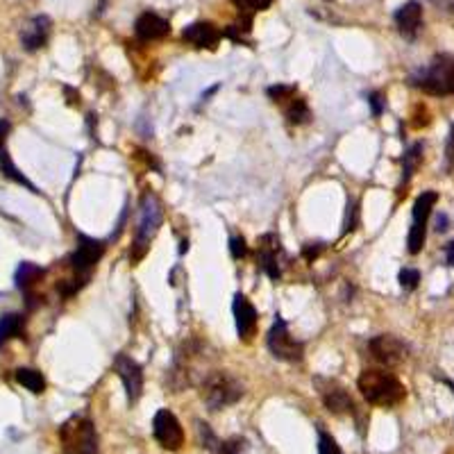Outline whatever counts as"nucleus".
<instances>
[{
	"instance_id": "nucleus-7",
	"label": "nucleus",
	"mask_w": 454,
	"mask_h": 454,
	"mask_svg": "<svg viewBox=\"0 0 454 454\" xmlns=\"http://www.w3.org/2000/svg\"><path fill=\"white\" fill-rule=\"evenodd\" d=\"M152 434H155V441L168 452H177L182 445H184V429H182L175 414H171L168 409H159L155 414Z\"/></svg>"
},
{
	"instance_id": "nucleus-9",
	"label": "nucleus",
	"mask_w": 454,
	"mask_h": 454,
	"mask_svg": "<svg viewBox=\"0 0 454 454\" xmlns=\"http://www.w3.org/2000/svg\"><path fill=\"white\" fill-rule=\"evenodd\" d=\"M103 254H105V241L87 236V234H78V247L71 257V266L78 272H85L87 275V272L101 261Z\"/></svg>"
},
{
	"instance_id": "nucleus-22",
	"label": "nucleus",
	"mask_w": 454,
	"mask_h": 454,
	"mask_svg": "<svg viewBox=\"0 0 454 454\" xmlns=\"http://www.w3.org/2000/svg\"><path fill=\"white\" fill-rule=\"evenodd\" d=\"M277 252H279V241H275V245H261V252H259V261H261V268L268 272V277L277 279L282 275L279 270V263H277Z\"/></svg>"
},
{
	"instance_id": "nucleus-35",
	"label": "nucleus",
	"mask_w": 454,
	"mask_h": 454,
	"mask_svg": "<svg viewBox=\"0 0 454 454\" xmlns=\"http://www.w3.org/2000/svg\"><path fill=\"white\" fill-rule=\"evenodd\" d=\"M10 130H12L10 121L0 119V150H3V146H5V141H7V137H10Z\"/></svg>"
},
{
	"instance_id": "nucleus-24",
	"label": "nucleus",
	"mask_w": 454,
	"mask_h": 454,
	"mask_svg": "<svg viewBox=\"0 0 454 454\" xmlns=\"http://www.w3.org/2000/svg\"><path fill=\"white\" fill-rule=\"evenodd\" d=\"M420 161H423V143H414L407 152H404V159H402V180L404 182H409V177L414 175L416 168L420 166Z\"/></svg>"
},
{
	"instance_id": "nucleus-30",
	"label": "nucleus",
	"mask_w": 454,
	"mask_h": 454,
	"mask_svg": "<svg viewBox=\"0 0 454 454\" xmlns=\"http://www.w3.org/2000/svg\"><path fill=\"white\" fill-rule=\"evenodd\" d=\"M268 96H270L275 103H284V101H288V98L295 96V87H286V85L270 87V89H268Z\"/></svg>"
},
{
	"instance_id": "nucleus-11",
	"label": "nucleus",
	"mask_w": 454,
	"mask_h": 454,
	"mask_svg": "<svg viewBox=\"0 0 454 454\" xmlns=\"http://www.w3.org/2000/svg\"><path fill=\"white\" fill-rule=\"evenodd\" d=\"M220 37H222V32L209 21H198L182 30V39H184L186 44H191L193 48H200V51L202 48L213 51V48L220 44Z\"/></svg>"
},
{
	"instance_id": "nucleus-12",
	"label": "nucleus",
	"mask_w": 454,
	"mask_h": 454,
	"mask_svg": "<svg viewBox=\"0 0 454 454\" xmlns=\"http://www.w3.org/2000/svg\"><path fill=\"white\" fill-rule=\"evenodd\" d=\"M51 28L53 21L48 16H35L26 23V28L21 30V44L28 53H35L39 48H44L48 44V37H51Z\"/></svg>"
},
{
	"instance_id": "nucleus-19",
	"label": "nucleus",
	"mask_w": 454,
	"mask_h": 454,
	"mask_svg": "<svg viewBox=\"0 0 454 454\" xmlns=\"http://www.w3.org/2000/svg\"><path fill=\"white\" fill-rule=\"evenodd\" d=\"M16 382H19L21 386H26V389L35 395L46 391V379L35 368H19L16 370Z\"/></svg>"
},
{
	"instance_id": "nucleus-36",
	"label": "nucleus",
	"mask_w": 454,
	"mask_h": 454,
	"mask_svg": "<svg viewBox=\"0 0 454 454\" xmlns=\"http://www.w3.org/2000/svg\"><path fill=\"white\" fill-rule=\"evenodd\" d=\"M445 259H448V263L454 268V241H450L448 245H445Z\"/></svg>"
},
{
	"instance_id": "nucleus-10",
	"label": "nucleus",
	"mask_w": 454,
	"mask_h": 454,
	"mask_svg": "<svg viewBox=\"0 0 454 454\" xmlns=\"http://www.w3.org/2000/svg\"><path fill=\"white\" fill-rule=\"evenodd\" d=\"M370 354H373V359L384 363V366H398V363L407 357V348H404V343L400 338H395L391 334H382V336H375L373 341H370Z\"/></svg>"
},
{
	"instance_id": "nucleus-5",
	"label": "nucleus",
	"mask_w": 454,
	"mask_h": 454,
	"mask_svg": "<svg viewBox=\"0 0 454 454\" xmlns=\"http://www.w3.org/2000/svg\"><path fill=\"white\" fill-rule=\"evenodd\" d=\"M60 441L64 454H98L96 427L89 418L73 416L60 427Z\"/></svg>"
},
{
	"instance_id": "nucleus-37",
	"label": "nucleus",
	"mask_w": 454,
	"mask_h": 454,
	"mask_svg": "<svg viewBox=\"0 0 454 454\" xmlns=\"http://www.w3.org/2000/svg\"><path fill=\"white\" fill-rule=\"evenodd\" d=\"M445 229H448V216L441 213V216L436 218V232H445Z\"/></svg>"
},
{
	"instance_id": "nucleus-29",
	"label": "nucleus",
	"mask_w": 454,
	"mask_h": 454,
	"mask_svg": "<svg viewBox=\"0 0 454 454\" xmlns=\"http://www.w3.org/2000/svg\"><path fill=\"white\" fill-rule=\"evenodd\" d=\"M211 454H241V441L232 439V441H216V445L209 450Z\"/></svg>"
},
{
	"instance_id": "nucleus-33",
	"label": "nucleus",
	"mask_w": 454,
	"mask_h": 454,
	"mask_svg": "<svg viewBox=\"0 0 454 454\" xmlns=\"http://www.w3.org/2000/svg\"><path fill=\"white\" fill-rule=\"evenodd\" d=\"M445 159H448V166L454 168V125H452V130H450L448 146H445Z\"/></svg>"
},
{
	"instance_id": "nucleus-25",
	"label": "nucleus",
	"mask_w": 454,
	"mask_h": 454,
	"mask_svg": "<svg viewBox=\"0 0 454 454\" xmlns=\"http://www.w3.org/2000/svg\"><path fill=\"white\" fill-rule=\"evenodd\" d=\"M232 5L241 12V16H245L247 21H252V16L257 12L268 10L272 5V0H232Z\"/></svg>"
},
{
	"instance_id": "nucleus-13",
	"label": "nucleus",
	"mask_w": 454,
	"mask_h": 454,
	"mask_svg": "<svg viewBox=\"0 0 454 454\" xmlns=\"http://www.w3.org/2000/svg\"><path fill=\"white\" fill-rule=\"evenodd\" d=\"M395 26H398L400 35L404 39H416L420 26H423V7H420V3H416V0L404 3L400 10L395 12Z\"/></svg>"
},
{
	"instance_id": "nucleus-3",
	"label": "nucleus",
	"mask_w": 454,
	"mask_h": 454,
	"mask_svg": "<svg viewBox=\"0 0 454 454\" xmlns=\"http://www.w3.org/2000/svg\"><path fill=\"white\" fill-rule=\"evenodd\" d=\"M164 220V211H161V202L155 193L146 191L141 195V202H139V225H137V236H134V245H132L130 259L132 263L141 261L146 257L150 241L155 234L159 232Z\"/></svg>"
},
{
	"instance_id": "nucleus-27",
	"label": "nucleus",
	"mask_w": 454,
	"mask_h": 454,
	"mask_svg": "<svg viewBox=\"0 0 454 454\" xmlns=\"http://www.w3.org/2000/svg\"><path fill=\"white\" fill-rule=\"evenodd\" d=\"M420 282V272L416 268H402L400 270V286L404 291H414Z\"/></svg>"
},
{
	"instance_id": "nucleus-28",
	"label": "nucleus",
	"mask_w": 454,
	"mask_h": 454,
	"mask_svg": "<svg viewBox=\"0 0 454 454\" xmlns=\"http://www.w3.org/2000/svg\"><path fill=\"white\" fill-rule=\"evenodd\" d=\"M318 454H343L327 432H318Z\"/></svg>"
},
{
	"instance_id": "nucleus-17",
	"label": "nucleus",
	"mask_w": 454,
	"mask_h": 454,
	"mask_svg": "<svg viewBox=\"0 0 454 454\" xmlns=\"http://www.w3.org/2000/svg\"><path fill=\"white\" fill-rule=\"evenodd\" d=\"M0 173H3V175L7 177V180H12V182H16V184H21V186H26V189H30L32 193H39L37 191V186L32 184V182L23 175V173L19 171L14 166V161H12V157H10V152L5 150H0Z\"/></svg>"
},
{
	"instance_id": "nucleus-38",
	"label": "nucleus",
	"mask_w": 454,
	"mask_h": 454,
	"mask_svg": "<svg viewBox=\"0 0 454 454\" xmlns=\"http://www.w3.org/2000/svg\"><path fill=\"white\" fill-rule=\"evenodd\" d=\"M318 252H320V245H318V243H316V247H311V245H309V247H304V257H307V259L318 257Z\"/></svg>"
},
{
	"instance_id": "nucleus-20",
	"label": "nucleus",
	"mask_w": 454,
	"mask_h": 454,
	"mask_svg": "<svg viewBox=\"0 0 454 454\" xmlns=\"http://www.w3.org/2000/svg\"><path fill=\"white\" fill-rule=\"evenodd\" d=\"M436 200H439V193H436V191L420 193V195L416 198V202H414V211H411V213H414V222L427 225V218H429V213H432Z\"/></svg>"
},
{
	"instance_id": "nucleus-14",
	"label": "nucleus",
	"mask_w": 454,
	"mask_h": 454,
	"mask_svg": "<svg viewBox=\"0 0 454 454\" xmlns=\"http://www.w3.org/2000/svg\"><path fill=\"white\" fill-rule=\"evenodd\" d=\"M232 311H234V320H236V332L241 338H250L257 329V309L252 307V302L245 298L243 293H236L234 295V304H232Z\"/></svg>"
},
{
	"instance_id": "nucleus-18",
	"label": "nucleus",
	"mask_w": 454,
	"mask_h": 454,
	"mask_svg": "<svg viewBox=\"0 0 454 454\" xmlns=\"http://www.w3.org/2000/svg\"><path fill=\"white\" fill-rule=\"evenodd\" d=\"M23 325H26V318H23L21 313H5V316L0 318V345L7 343L10 338L21 336Z\"/></svg>"
},
{
	"instance_id": "nucleus-21",
	"label": "nucleus",
	"mask_w": 454,
	"mask_h": 454,
	"mask_svg": "<svg viewBox=\"0 0 454 454\" xmlns=\"http://www.w3.org/2000/svg\"><path fill=\"white\" fill-rule=\"evenodd\" d=\"M284 114H286V121L293 123V125H304V123H309L311 119V112L307 103L302 101V98H288V105L284 107Z\"/></svg>"
},
{
	"instance_id": "nucleus-15",
	"label": "nucleus",
	"mask_w": 454,
	"mask_h": 454,
	"mask_svg": "<svg viewBox=\"0 0 454 454\" xmlns=\"http://www.w3.org/2000/svg\"><path fill=\"white\" fill-rule=\"evenodd\" d=\"M134 32L141 41H157V39H164L166 35H171V23L159 14L146 12L137 19Z\"/></svg>"
},
{
	"instance_id": "nucleus-1",
	"label": "nucleus",
	"mask_w": 454,
	"mask_h": 454,
	"mask_svg": "<svg viewBox=\"0 0 454 454\" xmlns=\"http://www.w3.org/2000/svg\"><path fill=\"white\" fill-rule=\"evenodd\" d=\"M357 386L366 402L375 407H395L407 398V389L393 373L379 368H366L357 379Z\"/></svg>"
},
{
	"instance_id": "nucleus-16",
	"label": "nucleus",
	"mask_w": 454,
	"mask_h": 454,
	"mask_svg": "<svg viewBox=\"0 0 454 454\" xmlns=\"http://www.w3.org/2000/svg\"><path fill=\"white\" fill-rule=\"evenodd\" d=\"M320 398H323V404L327 407V411L332 414H352L354 402L345 389L336 386L334 382H329L327 386H320Z\"/></svg>"
},
{
	"instance_id": "nucleus-6",
	"label": "nucleus",
	"mask_w": 454,
	"mask_h": 454,
	"mask_svg": "<svg viewBox=\"0 0 454 454\" xmlns=\"http://www.w3.org/2000/svg\"><path fill=\"white\" fill-rule=\"evenodd\" d=\"M266 343H268V350L275 359L279 361H288V363H295L302 359L304 348L300 341H295L288 332V327L282 318L277 316V320L272 323V327L268 329V336H266Z\"/></svg>"
},
{
	"instance_id": "nucleus-32",
	"label": "nucleus",
	"mask_w": 454,
	"mask_h": 454,
	"mask_svg": "<svg viewBox=\"0 0 454 454\" xmlns=\"http://www.w3.org/2000/svg\"><path fill=\"white\" fill-rule=\"evenodd\" d=\"M368 103H370V107H373V116H379V114L384 112V96L379 94V91L368 94Z\"/></svg>"
},
{
	"instance_id": "nucleus-31",
	"label": "nucleus",
	"mask_w": 454,
	"mask_h": 454,
	"mask_svg": "<svg viewBox=\"0 0 454 454\" xmlns=\"http://www.w3.org/2000/svg\"><path fill=\"white\" fill-rule=\"evenodd\" d=\"M229 252H232L234 259H241L247 254V245H245V238L243 236H232L229 238Z\"/></svg>"
},
{
	"instance_id": "nucleus-23",
	"label": "nucleus",
	"mask_w": 454,
	"mask_h": 454,
	"mask_svg": "<svg viewBox=\"0 0 454 454\" xmlns=\"http://www.w3.org/2000/svg\"><path fill=\"white\" fill-rule=\"evenodd\" d=\"M44 275V270H41L37 263H30V261H23L19 270H16V286L21 288V291H28L32 284H37V279Z\"/></svg>"
},
{
	"instance_id": "nucleus-4",
	"label": "nucleus",
	"mask_w": 454,
	"mask_h": 454,
	"mask_svg": "<svg viewBox=\"0 0 454 454\" xmlns=\"http://www.w3.org/2000/svg\"><path fill=\"white\" fill-rule=\"evenodd\" d=\"M200 395L209 411H220L225 407H232L243 398V384L234 375L218 370V373H211L202 382Z\"/></svg>"
},
{
	"instance_id": "nucleus-8",
	"label": "nucleus",
	"mask_w": 454,
	"mask_h": 454,
	"mask_svg": "<svg viewBox=\"0 0 454 454\" xmlns=\"http://www.w3.org/2000/svg\"><path fill=\"white\" fill-rule=\"evenodd\" d=\"M114 368H116V375L121 377L123 386H125V393H128V402L134 404L143 393V370L141 366L128 357V354H119L114 359Z\"/></svg>"
},
{
	"instance_id": "nucleus-2",
	"label": "nucleus",
	"mask_w": 454,
	"mask_h": 454,
	"mask_svg": "<svg viewBox=\"0 0 454 454\" xmlns=\"http://www.w3.org/2000/svg\"><path fill=\"white\" fill-rule=\"evenodd\" d=\"M409 82L427 96H454V55L439 53L423 71L411 76Z\"/></svg>"
},
{
	"instance_id": "nucleus-26",
	"label": "nucleus",
	"mask_w": 454,
	"mask_h": 454,
	"mask_svg": "<svg viewBox=\"0 0 454 454\" xmlns=\"http://www.w3.org/2000/svg\"><path fill=\"white\" fill-rule=\"evenodd\" d=\"M425 238H427V225H420V222H414L409 229V236H407V250L411 254H418L423 250L425 245Z\"/></svg>"
},
{
	"instance_id": "nucleus-34",
	"label": "nucleus",
	"mask_w": 454,
	"mask_h": 454,
	"mask_svg": "<svg viewBox=\"0 0 454 454\" xmlns=\"http://www.w3.org/2000/svg\"><path fill=\"white\" fill-rule=\"evenodd\" d=\"M354 225H357V204H348V220H345V232H350V229H354Z\"/></svg>"
}]
</instances>
